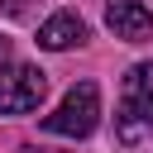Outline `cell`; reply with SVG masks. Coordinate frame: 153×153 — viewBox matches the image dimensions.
I'll list each match as a JSON object with an SVG mask.
<instances>
[{"instance_id": "obj_5", "label": "cell", "mask_w": 153, "mask_h": 153, "mask_svg": "<svg viewBox=\"0 0 153 153\" xmlns=\"http://www.w3.org/2000/svg\"><path fill=\"white\" fill-rule=\"evenodd\" d=\"M76 43H86V24H81V14L57 10L53 19L38 24V48H48V53H67V48H76Z\"/></svg>"}, {"instance_id": "obj_6", "label": "cell", "mask_w": 153, "mask_h": 153, "mask_svg": "<svg viewBox=\"0 0 153 153\" xmlns=\"http://www.w3.org/2000/svg\"><path fill=\"white\" fill-rule=\"evenodd\" d=\"M5 57H10V38L0 33V62H5Z\"/></svg>"}, {"instance_id": "obj_3", "label": "cell", "mask_w": 153, "mask_h": 153, "mask_svg": "<svg viewBox=\"0 0 153 153\" xmlns=\"http://www.w3.org/2000/svg\"><path fill=\"white\" fill-rule=\"evenodd\" d=\"M48 96V72L33 62H14L0 72V115H29Z\"/></svg>"}, {"instance_id": "obj_1", "label": "cell", "mask_w": 153, "mask_h": 153, "mask_svg": "<svg viewBox=\"0 0 153 153\" xmlns=\"http://www.w3.org/2000/svg\"><path fill=\"white\" fill-rule=\"evenodd\" d=\"M115 139L120 143H143L153 139V62H134L120 86V115H115Z\"/></svg>"}, {"instance_id": "obj_4", "label": "cell", "mask_w": 153, "mask_h": 153, "mask_svg": "<svg viewBox=\"0 0 153 153\" xmlns=\"http://www.w3.org/2000/svg\"><path fill=\"white\" fill-rule=\"evenodd\" d=\"M105 29L124 43H143L153 33V10L143 0H105Z\"/></svg>"}, {"instance_id": "obj_2", "label": "cell", "mask_w": 153, "mask_h": 153, "mask_svg": "<svg viewBox=\"0 0 153 153\" xmlns=\"http://www.w3.org/2000/svg\"><path fill=\"white\" fill-rule=\"evenodd\" d=\"M96 124H100V91H96V81H76L62 96V105L43 120V129L62 134V139H86V134H96Z\"/></svg>"}]
</instances>
